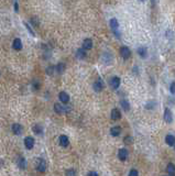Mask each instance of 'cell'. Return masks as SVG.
<instances>
[{"mask_svg": "<svg viewBox=\"0 0 175 176\" xmlns=\"http://www.w3.org/2000/svg\"><path fill=\"white\" fill-rule=\"evenodd\" d=\"M34 143H35V141H34V139H33L32 136H27V138L24 139V146H26L28 150L33 149Z\"/></svg>", "mask_w": 175, "mask_h": 176, "instance_id": "obj_4", "label": "cell"}, {"mask_svg": "<svg viewBox=\"0 0 175 176\" xmlns=\"http://www.w3.org/2000/svg\"><path fill=\"white\" fill-rule=\"evenodd\" d=\"M103 87H105V84H103V81L99 78V79H97V81L94 83V89L95 91H101L103 89Z\"/></svg>", "mask_w": 175, "mask_h": 176, "instance_id": "obj_7", "label": "cell"}, {"mask_svg": "<svg viewBox=\"0 0 175 176\" xmlns=\"http://www.w3.org/2000/svg\"><path fill=\"white\" fill-rule=\"evenodd\" d=\"M138 171H135V170H132V171H130L129 172V175H131V176H138Z\"/></svg>", "mask_w": 175, "mask_h": 176, "instance_id": "obj_31", "label": "cell"}, {"mask_svg": "<svg viewBox=\"0 0 175 176\" xmlns=\"http://www.w3.org/2000/svg\"><path fill=\"white\" fill-rule=\"evenodd\" d=\"M14 11H16V12H19V6H18V2H17V1L14 2Z\"/></svg>", "mask_w": 175, "mask_h": 176, "instance_id": "obj_33", "label": "cell"}, {"mask_svg": "<svg viewBox=\"0 0 175 176\" xmlns=\"http://www.w3.org/2000/svg\"><path fill=\"white\" fill-rule=\"evenodd\" d=\"M111 59H112V57L110 56V54L105 53V54L103 55V61L105 62V64H110L111 63Z\"/></svg>", "mask_w": 175, "mask_h": 176, "instance_id": "obj_25", "label": "cell"}, {"mask_svg": "<svg viewBox=\"0 0 175 176\" xmlns=\"http://www.w3.org/2000/svg\"><path fill=\"white\" fill-rule=\"evenodd\" d=\"M12 131H13L14 134L19 136V134L22 133V127L20 126L19 123H13V124H12Z\"/></svg>", "mask_w": 175, "mask_h": 176, "instance_id": "obj_14", "label": "cell"}, {"mask_svg": "<svg viewBox=\"0 0 175 176\" xmlns=\"http://www.w3.org/2000/svg\"><path fill=\"white\" fill-rule=\"evenodd\" d=\"M118 158H119L120 161L125 162L127 160V158H128V151L126 149H120L119 152H118Z\"/></svg>", "mask_w": 175, "mask_h": 176, "instance_id": "obj_11", "label": "cell"}, {"mask_svg": "<svg viewBox=\"0 0 175 176\" xmlns=\"http://www.w3.org/2000/svg\"><path fill=\"white\" fill-rule=\"evenodd\" d=\"M121 133V128L120 127H112L110 129V134L112 136H118Z\"/></svg>", "mask_w": 175, "mask_h": 176, "instance_id": "obj_15", "label": "cell"}, {"mask_svg": "<svg viewBox=\"0 0 175 176\" xmlns=\"http://www.w3.org/2000/svg\"><path fill=\"white\" fill-rule=\"evenodd\" d=\"M69 110H71L69 106H62V105H60V104L54 105V111L56 113H58V115H61V113H63V112H68Z\"/></svg>", "mask_w": 175, "mask_h": 176, "instance_id": "obj_1", "label": "cell"}, {"mask_svg": "<svg viewBox=\"0 0 175 176\" xmlns=\"http://www.w3.org/2000/svg\"><path fill=\"white\" fill-rule=\"evenodd\" d=\"M83 49L85 50H91L93 49V41L90 39H85L83 41Z\"/></svg>", "mask_w": 175, "mask_h": 176, "instance_id": "obj_12", "label": "cell"}, {"mask_svg": "<svg viewBox=\"0 0 175 176\" xmlns=\"http://www.w3.org/2000/svg\"><path fill=\"white\" fill-rule=\"evenodd\" d=\"M32 86H33V89L34 90H39L41 87V84L39 81H33V83H32Z\"/></svg>", "mask_w": 175, "mask_h": 176, "instance_id": "obj_26", "label": "cell"}, {"mask_svg": "<svg viewBox=\"0 0 175 176\" xmlns=\"http://www.w3.org/2000/svg\"><path fill=\"white\" fill-rule=\"evenodd\" d=\"M58 142H60V145H61V146L66 148V146H68V144H69V139H68L66 136H64V134H63V136H60Z\"/></svg>", "mask_w": 175, "mask_h": 176, "instance_id": "obj_10", "label": "cell"}, {"mask_svg": "<svg viewBox=\"0 0 175 176\" xmlns=\"http://www.w3.org/2000/svg\"><path fill=\"white\" fill-rule=\"evenodd\" d=\"M120 55L122 56V59H128L131 55V51L129 50V47L122 46L121 49H120Z\"/></svg>", "mask_w": 175, "mask_h": 176, "instance_id": "obj_5", "label": "cell"}, {"mask_svg": "<svg viewBox=\"0 0 175 176\" xmlns=\"http://www.w3.org/2000/svg\"><path fill=\"white\" fill-rule=\"evenodd\" d=\"M33 132H34L35 134L42 136V134H43V127L41 126V124H35V126L33 127Z\"/></svg>", "mask_w": 175, "mask_h": 176, "instance_id": "obj_21", "label": "cell"}, {"mask_svg": "<svg viewBox=\"0 0 175 176\" xmlns=\"http://www.w3.org/2000/svg\"><path fill=\"white\" fill-rule=\"evenodd\" d=\"M120 106H121L122 109H123L125 111H128V110L130 109V104H129V101H127L126 99L120 100Z\"/></svg>", "mask_w": 175, "mask_h": 176, "instance_id": "obj_23", "label": "cell"}, {"mask_svg": "<svg viewBox=\"0 0 175 176\" xmlns=\"http://www.w3.org/2000/svg\"><path fill=\"white\" fill-rule=\"evenodd\" d=\"M123 142L126 143V144H131L132 142H133V139H132V136H127L125 139H123Z\"/></svg>", "mask_w": 175, "mask_h": 176, "instance_id": "obj_28", "label": "cell"}, {"mask_svg": "<svg viewBox=\"0 0 175 176\" xmlns=\"http://www.w3.org/2000/svg\"><path fill=\"white\" fill-rule=\"evenodd\" d=\"M12 46H13V49L16 51H20L22 49V42H21V40L20 39H14Z\"/></svg>", "mask_w": 175, "mask_h": 176, "instance_id": "obj_16", "label": "cell"}, {"mask_svg": "<svg viewBox=\"0 0 175 176\" xmlns=\"http://www.w3.org/2000/svg\"><path fill=\"white\" fill-rule=\"evenodd\" d=\"M18 166L21 168V170H26V167H27V161H26V158H18Z\"/></svg>", "mask_w": 175, "mask_h": 176, "instance_id": "obj_18", "label": "cell"}, {"mask_svg": "<svg viewBox=\"0 0 175 176\" xmlns=\"http://www.w3.org/2000/svg\"><path fill=\"white\" fill-rule=\"evenodd\" d=\"M23 24L26 25V28H27V30H28V32H29V33H30V34H31L32 36H35V33H34V31L32 30V28L30 27V25H29V24H28L27 22H24Z\"/></svg>", "mask_w": 175, "mask_h": 176, "instance_id": "obj_27", "label": "cell"}, {"mask_svg": "<svg viewBox=\"0 0 175 176\" xmlns=\"http://www.w3.org/2000/svg\"><path fill=\"white\" fill-rule=\"evenodd\" d=\"M55 71L57 72V74H63L64 71H65V65L63 63H58L55 66Z\"/></svg>", "mask_w": 175, "mask_h": 176, "instance_id": "obj_24", "label": "cell"}, {"mask_svg": "<svg viewBox=\"0 0 175 176\" xmlns=\"http://www.w3.org/2000/svg\"><path fill=\"white\" fill-rule=\"evenodd\" d=\"M170 91L171 94H173V95H175V83H172L170 86Z\"/></svg>", "mask_w": 175, "mask_h": 176, "instance_id": "obj_30", "label": "cell"}, {"mask_svg": "<svg viewBox=\"0 0 175 176\" xmlns=\"http://www.w3.org/2000/svg\"><path fill=\"white\" fill-rule=\"evenodd\" d=\"M109 24H110V28H111L112 31H116V30H118V28H119V22H118V20L115 18L110 20Z\"/></svg>", "mask_w": 175, "mask_h": 176, "instance_id": "obj_17", "label": "cell"}, {"mask_svg": "<svg viewBox=\"0 0 175 176\" xmlns=\"http://www.w3.org/2000/svg\"><path fill=\"white\" fill-rule=\"evenodd\" d=\"M110 118H111V120L117 121V120H119V119L121 118V113H120V111H119L117 108L112 109L111 113H110Z\"/></svg>", "mask_w": 175, "mask_h": 176, "instance_id": "obj_8", "label": "cell"}, {"mask_svg": "<svg viewBox=\"0 0 175 176\" xmlns=\"http://www.w3.org/2000/svg\"><path fill=\"white\" fill-rule=\"evenodd\" d=\"M88 175H95V176H97L98 175V173H96V172H89V173H88Z\"/></svg>", "mask_w": 175, "mask_h": 176, "instance_id": "obj_34", "label": "cell"}, {"mask_svg": "<svg viewBox=\"0 0 175 176\" xmlns=\"http://www.w3.org/2000/svg\"><path fill=\"white\" fill-rule=\"evenodd\" d=\"M139 1H141V2H144V1H147V0H139Z\"/></svg>", "mask_w": 175, "mask_h": 176, "instance_id": "obj_36", "label": "cell"}, {"mask_svg": "<svg viewBox=\"0 0 175 176\" xmlns=\"http://www.w3.org/2000/svg\"><path fill=\"white\" fill-rule=\"evenodd\" d=\"M166 171L169 173V175H174L175 174V165L173 163H169L166 166Z\"/></svg>", "mask_w": 175, "mask_h": 176, "instance_id": "obj_22", "label": "cell"}, {"mask_svg": "<svg viewBox=\"0 0 175 176\" xmlns=\"http://www.w3.org/2000/svg\"><path fill=\"white\" fill-rule=\"evenodd\" d=\"M36 170L41 173H44L46 171V162L43 158H36Z\"/></svg>", "mask_w": 175, "mask_h": 176, "instance_id": "obj_2", "label": "cell"}, {"mask_svg": "<svg viewBox=\"0 0 175 176\" xmlns=\"http://www.w3.org/2000/svg\"><path fill=\"white\" fill-rule=\"evenodd\" d=\"M137 52H138V54H139L142 59L147 57V55H148V50H147L145 46H140V47H138Z\"/></svg>", "mask_w": 175, "mask_h": 176, "instance_id": "obj_13", "label": "cell"}, {"mask_svg": "<svg viewBox=\"0 0 175 176\" xmlns=\"http://www.w3.org/2000/svg\"><path fill=\"white\" fill-rule=\"evenodd\" d=\"M165 142L170 145V146H173V145H175V138L172 136V134H167V136H165Z\"/></svg>", "mask_w": 175, "mask_h": 176, "instance_id": "obj_20", "label": "cell"}, {"mask_svg": "<svg viewBox=\"0 0 175 176\" xmlns=\"http://www.w3.org/2000/svg\"><path fill=\"white\" fill-rule=\"evenodd\" d=\"M54 71H55V66H50V67L46 68V74L47 75H52Z\"/></svg>", "mask_w": 175, "mask_h": 176, "instance_id": "obj_29", "label": "cell"}, {"mask_svg": "<svg viewBox=\"0 0 175 176\" xmlns=\"http://www.w3.org/2000/svg\"><path fill=\"white\" fill-rule=\"evenodd\" d=\"M163 119L166 123H172L173 122V115L171 112V110L169 108H165L164 110V115H163Z\"/></svg>", "mask_w": 175, "mask_h": 176, "instance_id": "obj_3", "label": "cell"}, {"mask_svg": "<svg viewBox=\"0 0 175 176\" xmlns=\"http://www.w3.org/2000/svg\"><path fill=\"white\" fill-rule=\"evenodd\" d=\"M66 175H76V172L71 170V171H67L66 172Z\"/></svg>", "mask_w": 175, "mask_h": 176, "instance_id": "obj_32", "label": "cell"}, {"mask_svg": "<svg viewBox=\"0 0 175 176\" xmlns=\"http://www.w3.org/2000/svg\"><path fill=\"white\" fill-rule=\"evenodd\" d=\"M110 86H111L112 89H118L119 86H120V78L117 76H113L110 79Z\"/></svg>", "mask_w": 175, "mask_h": 176, "instance_id": "obj_6", "label": "cell"}, {"mask_svg": "<svg viewBox=\"0 0 175 176\" xmlns=\"http://www.w3.org/2000/svg\"><path fill=\"white\" fill-rule=\"evenodd\" d=\"M58 98L61 100V102H63V104H67L68 101H69V96H68V94L65 93V91H61V93L58 94Z\"/></svg>", "mask_w": 175, "mask_h": 176, "instance_id": "obj_9", "label": "cell"}, {"mask_svg": "<svg viewBox=\"0 0 175 176\" xmlns=\"http://www.w3.org/2000/svg\"><path fill=\"white\" fill-rule=\"evenodd\" d=\"M85 49H78L76 52V57L78 59H84L86 57V52Z\"/></svg>", "mask_w": 175, "mask_h": 176, "instance_id": "obj_19", "label": "cell"}, {"mask_svg": "<svg viewBox=\"0 0 175 176\" xmlns=\"http://www.w3.org/2000/svg\"><path fill=\"white\" fill-rule=\"evenodd\" d=\"M151 1H152V5L154 6V5H155V4H157V0H151Z\"/></svg>", "mask_w": 175, "mask_h": 176, "instance_id": "obj_35", "label": "cell"}]
</instances>
